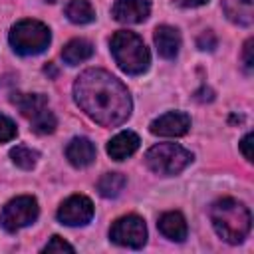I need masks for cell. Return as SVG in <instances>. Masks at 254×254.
Wrapping results in <instances>:
<instances>
[{"label": "cell", "mask_w": 254, "mask_h": 254, "mask_svg": "<svg viewBox=\"0 0 254 254\" xmlns=\"http://www.w3.org/2000/svg\"><path fill=\"white\" fill-rule=\"evenodd\" d=\"M46 2H58V0H46Z\"/></svg>", "instance_id": "obj_27"}, {"label": "cell", "mask_w": 254, "mask_h": 254, "mask_svg": "<svg viewBox=\"0 0 254 254\" xmlns=\"http://www.w3.org/2000/svg\"><path fill=\"white\" fill-rule=\"evenodd\" d=\"M149 12H151L149 0H117L111 8L113 18L123 24H139L147 20Z\"/></svg>", "instance_id": "obj_10"}, {"label": "cell", "mask_w": 254, "mask_h": 254, "mask_svg": "<svg viewBox=\"0 0 254 254\" xmlns=\"http://www.w3.org/2000/svg\"><path fill=\"white\" fill-rule=\"evenodd\" d=\"M139 135L133 131H121L117 133L109 143H107V153L111 159L115 161H123L127 157H131L137 149H139Z\"/></svg>", "instance_id": "obj_13"}, {"label": "cell", "mask_w": 254, "mask_h": 254, "mask_svg": "<svg viewBox=\"0 0 254 254\" xmlns=\"http://www.w3.org/2000/svg\"><path fill=\"white\" fill-rule=\"evenodd\" d=\"M214 46H216V38L210 32H206L198 38V48L200 50H214Z\"/></svg>", "instance_id": "obj_23"}, {"label": "cell", "mask_w": 254, "mask_h": 254, "mask_svg": "<svg viewBox=\"0 0 254 254\" xmlns=\"http://www.w3.org/2000/svg\"><path fill=\"white\" fill-rule=\"evenodd\" d=\"M155 46L161 58L175 60L181 48V34L173 26H159L155 30Z\"/></svg>", "instance_id": "obj_11"}, {"label": "cell", "mask_w": 254, "mask_h": 254, "mask_svg": "<svg viewBox=\"0 0 254 254\" xmlns=\"http://www.w3.org/2000/svg\"><path fill=\"white\" fill-rule=\"evenodd\" d=\"M38 212H40V208H38V202L34 196H28V194L16 196L4 206L2 216H0V224L4 230L16 232V230L32 224L38 218Z\"/></svg>", "instance_id": "obj_6"}, {"label": "cell", "mask_w": 254, "mask_h": 254, "mask_svg": "<svg viewBox=\"0 0 254 254\" xmlns=\"http://www.w3.org/2000/svg\"><path fill=\"white\" fill-rule=\"evenodd\" d=\"M210 222L222 240L238 244L250 232L252 214L236 198H220L210 206Z\"/></svg>", "instance_id": "obj_2"}, {"label": "cell", "mask_w": 254, "mask_h": 254, "mask_svg": "<svg viewBox=\"0 0 254 254\" xmlns=\"http://www.w3.org/2000/svg\"><path fill=\"white\" fill-rule=\"evenodd\" d=\"M111 54L115 64L129 75H139L143 71H147L149 64H151V56L149 50L145 46V42L129 30H119L111 36Z\"/></svg>", "instance_id": "obj_3"}, {"label": "cell", "mask_w": 254, "mask_h": 254, "mask_svg": "<svg viewBox=\"0 0 254 254\" xmlns=\"http://www.w3.org/2000/svg\"><path fill=\"white\" fill-rule=\"evenodd\" d=\"M44 252H73V246L67 244L62 236H52V240L44 246Z\"/></svg>", "instance_id": "obj_22"}, {"label": "cell", "mask_w": 254, "mask_h": 254, "mask_svg": "<svg viewBox=\"0 0 254 254\" xmlns=\"http://www.w3.org/2000/svg\"><path fill=\"white\" fill-rule=\"evenodd\" d=\"M190 161H192V155L175 143H159V145H153L145 153L147 167L153 173L165 175V177L181 173Z\"/></svg>", "instance_id": "obj_5"}, {"label": "cell", "mask_w": 254, "mask_h": 254, "mask_svg": "<svg viewBox=\"0 0 254 254\" xmlns=\"http://www.w3.org/2000/svg\"><path fill=\"white\" fill-rule=\"evenodd\" d=\"M159 230L165 238L175 240V242H183L187 238V220L181 212H165L159 218Z\"/></svg>", "instance_id": "obj_14"}, {"label": "cell", "mask_w": 254, "mask_h": 254, "mask_svg": "<svg viewBox=\"0 0 254 254\" xmlns=\"http://www.w3.org/2000/svg\"><path fill=\"white\" fill-rule=\"evenodd\" d=\"M12 101L18 105L20 113L30 121H34L38 115H42L48 109V99L40 93H16Z\"/></svg>", "instance_id": "obj_15"}, {"label": "cell", "mask_w": 254, "mask_h": 254, "mask_svg": "<svg viewBox=\"0 0 254 254\" xmlns=\"http://www.w3.org/2000/svg\"><path fill=\"white\" fill-rule=\"evenodd\" d=\"M77 105L99 125L117 127L131 115L127 87L105 69H85L73 83Z\"/></svg>", "instance_id": "obj_1"}, {"label": "cell", "mask_w": 254, "mask_h": 254, "mask_svg": "<svg viewBox=\"0 0 254 254\" xmlns=\"http://www.w3.org/2000/svg\"><path fill=\"white\" fill-rule=\"evenodd\" d=\"M93 218V202L83 194H73L58 208V220L67 226H83Z\"/></svg>", "instance_id": "obj_8"}, {"label": "cell", "mask_w": 254, "mask_h": 254, "mask_svg": "<svg viewBox=\"0 0 254 254\" xmlns=\"http://www.w3.org/2000/svg\"><path fill=\"white\" fill-rule=\"evenodd\" d=\"M65 157L73 167H87L95 159V145L87 137H73L65 147Z\"/></svg>", "instance_id": "obj_12"}, {"label": "cell", "mask_w": 254, "mask_h": 254, "mask_svg": "<svg viewBox=\"0 0 254 254\" xmlns=\"http://www.w3.org/2000/svg\"><path fill=\"white\" fill-rule=\"evenodd\" d=\"M222 6H224L228 20H232L234 24H240V26L252 24V20H254L252 0H224Z\"/></svg>", "instance_id": "obj_17"}, {"label": "cell", "mask_w": 254, "mask_h": 254, "mask_svg": "<svg viewBox=\"0 0 254 254\" xmlns=\"http://www.w3.org/2000/svg\"><path fill=\"white\" fill-rule=\"evenodd\" d=\"M125 183H127V179H125L121 173H107V175H103V177L99 179L97 190H99V194L105 196V198H115V196L123 190Z\"/></svg>", "instance_id": "obj_19"}, {"label": "cell", "mask_w": 254, "mask_h": 254, "mask_svg": "<svg viewBox=\"0 0 254 254\" xmlns=\"http://www.w3.org/2000/svg\"><path fill=\"white\" fill-rule=\"evenodd\" d=\"M65 16L73 24H89L95 18V12L87 0H71L65 6Z\"/></svg>", "instance_id": "obj_18"}, {"label": "cell", "mask_w": 254, "mask_h": 254, "mask_svg": "<svg viewBox=\"0 0 254 254\" xmlns=\"http://www.w3.org/2000/svg\"><path fill=\"white\" fill-rule=\"evenodd\" d=\"M250 145H252V133H246V135L242 137V141H240V149H242V153H244L246 161H252V151H250Z\"/></svg>", "instance_id": "obj_24"}, {"label": "cell", "mask_w": 254, "mask_h": 254, "mask_svg": "<svg viewBox=\"0 0 254 254\" xmlns=\"http://www.w3.org/2000/svg\"><path fill=\"white\" fill-rule=\"evenodd\" d=\"M109 236L115 244L127 246V248H141L147 242V226L141 216L127 214L113 222Z\"/></svg>", "instance_id": "obj_7"}, {"label": "cell", "mask_w": 254, "mask_h": 254, "mask_svg": "<svg viewBox=\"0 0 254 254\" xmlns=\"http://www.w3.org/2000/svg\"><path fill=\"white\" fill-rule=\"evenodd\" d=\"M181 6H185V8H196V6H202V4H206L208 0H177Z\"/></svg>", "instance_id": "obj_26"}, {"label": "cell", "mask_w": 254, "mask_h": 254, "mask_svg": "<svg viewBox=\"0 0 254 254\" xmlns=\"http://www.w3.org/2000/svg\"><path fill=\"white\" fill-rule=\"evenodd\" d=\"M16 137V125L10 117L6 115H0V143H6V141H12Z\"/></svg>", "instance_id": "obj_21"}, {"label": "cell", "mask_w": 254, "mask_h": 254, "mask_svg": "<svg viewBox=\"0 0 254 254\" xmlns=\"http://www.w3.org/2000/svg\"><path fill=\"white\" fill-rule=\"evenodd\" d=\"M93 56V46L91 42L83 40V38H75L71 42H67L62 50V60L67 64V65H75V64H81L85 60H89Z\"/></svg>", "instance_id": "obj_16"}, {"label": "cell", "mask_w": 254, "mask_h": 254, "mask_svg": "<svg viewBox=\"0 0 254 254\" xmlns=\"http://www.w3.org/2000/svg\"><path fill=\"white\" fill-rule=\"evenodd\" d=\"M38 151H34V149H30V147H24V145H18V147H14L12 151H10V159H12V163L14 165H18L20 169H32L34 165H36V161H38Z\"/></svg>", "instance_id": "obj_20"}, {"label": "cell", "mask_w": 254, "mask_h": 254, "mask_svg": "<svg viewBox=\"0 0 254 254\" xmlns=\"http://www.w3.org/2000/svg\"><path fill=\"white\" fill-rule=\"evenodd\" d=\"M52 36L46 24L38 20H20L10 30V44L20 56H36L42 54Z\"/></svg>", "instance_id": "obj_4"}, {"label": "cell", "mask_w": 254, "mask_h": 254, "mask_svg": "<svg viewBox=\"0 0 254 254\" xmlns=\"http://www.w3.org/2000/svg\"><path fill=\"white\" fill-rule=\"evenodd\" d=\"M149 129L161 137H181L190 129V117L181 111H169L157 117Z\"/></svg>", "instance_id": "obj_9"}, {"label": "cell", "mask_w": 254, "mask_h": 254, "mask_svg": "<svg viewBox=\"0 0 254 254\" xmlns=\"http://www.w3.org/2000/svg\"><path fill=\"white\" fill-rule=\"evenodd\" d=\"M244 64L246 67H252V40H248L244 46Z\"/></svg>", "instance_id": "obj_25"}]
</instances>
